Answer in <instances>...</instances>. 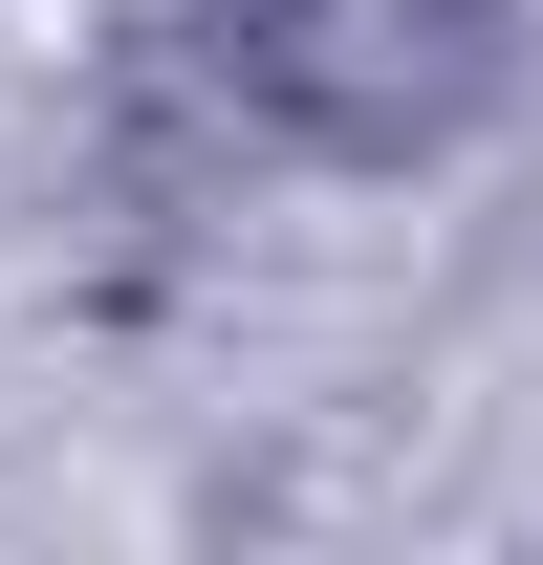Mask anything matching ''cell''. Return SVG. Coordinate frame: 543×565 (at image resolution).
I'll return each instance as SVG.
<instances>
[{"instance_id":"cell-1","label":"cell","mask_w":543,"mask_h":565,"mask_svg":"<svg viewBox=\"0 0 543 565\" xmlns=\"http://www.w3.org/2000/svg\"><path fill=\"white\" fill-rule=\"evenodd\" d=\"M196 66L305 174H435L522 87V0H196Z\"/></svg>"}]
</instances>
